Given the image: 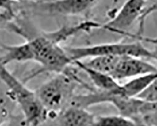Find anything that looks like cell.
<instances>
[{"instance_id":"11","label":"cell","mask_w":157,"mask_h":126,"mask_svg":"<svg viewBox=\"0 0 157 126\" xmlns=\"http://www.w3.org/2000/svg\"><path fill=\"white\" fill-rule=\"evenodd\" d=\"M122 56L106 55L89 58L87 61H83L86 65L104 73L111 75Z\"/></svg>"},{"instance_id":"12","label":"cell","mask_w":157,"mask_h":126,"mask_svg":"<svg viewBox=\"0 0 157 126\" xmlns=\"http://www.w3.org/2000/svg\"><path fill=\"white\" fill-rule=\"evenodd\" d=\"M95 125H136V124L132 119L120 114L96 117Z\"/></svg>"},{"instance_id":"1","label":"cell","mask_w":157,"mask_h":126,"mask_svg":"<svg viewBox=\"0 0 157 126\" xmlns=\"http://www.w3.org/2000/svg\"><path fill=\"white\" fill-rule=\"evenodd\" d=\"M47 81L35 90L40 102L48 112L47 120L53 119L58 113L68 107L75 95V90L81 86L89 91L94 89L82 80L72 66Z\"/></svg>"},{"instance_id":"6","label":"cell","mask_w":157,"mask_h":126,"mask_svg":"<svg viewBox=\"0 0 157 126\" xmlns=\"http://www.w3.org/2000/svg\"><path fill=\"white\" fill-rule=\"evenodd\" d=\"M145 4L146 0H126L111 19L100 24V29L123 35L139 20Z\"/></svg>"},{"instance_id":"17","label":"cell","mask_w":157,"mask_h":126,"mask_svg":"<svg viewBox=\"0 0 157 126\" xmlns=\"http://www.w3.org/2000/svg\"><path fill=\"white\" fill-rule=\"evenodd\" d=\"M123 36H126L127 37L132 38L135 40H137L141 42H144L149 43L151 44L154 45L157 47V38H151V37H143L142 35H138L136 33H132L129 32L124 33L123 34Z\"/></svg>"},{"instance_id":"5","label":"cell","mask_w":157,"mask_h":126,"mask_svg":"<svg viewBox=\"0 0 157 126\" xmlns=\"http://www.w3.org/2000/svg\"><path fill=\"white\" fill-rule=\"evenodd\" d=\"M98 0H51L25 2L23 5L38 14L62 16L84 15L97 3Z\"/></svg>"},{"instance_id":"2","label":"cell","mask_w":157,"mask_h":126,"mask_svg":"<svg viewBox=\"0 0 157 126\" xmlns=\"http://www.w3.org/2000/svg\"><path fill=\"white\" fill-rule=\"evenodd\" d=\"M0 81L6 86L8 95L20 108L26 124L37 125L47 121L48 112L40 102L35 91L30 90L24 81L18 80L1 62Z\"/></svg>"},{"instance_id":"4","label":"cell","mask_w":157,"mask_h":126,"mask_svg":"<svg viewBox=\"0 0 157 126\" xmlns=\"http://www.w3.org/2000/svg\"><path fill=\"white\" fill-rule=\"evenodd\" d=\"M64 49L73 62L106 55L130 56L157 61V53L151 51L137 40L133 42L105 43L86 46L64 47Z\"/></svg>"},{"instance_id":"15","label":"cell","mask_w":157,"mask_h":126,"mask_svg":"<svg viewBox=\"0 0 157 126\" xmlns=\"http://www.w3.org/2000/svg\"><path fill=\"white\" fill-rule=\"evenodd\" d=\"M15 5H17V0H0V10L5 13L6 18H12L15 17Z\"/></svg>"},{"instance_id":"3","label":"cell","mask_w":157,"mask_h":126,"mask_svg":"<svg viewBox=\"0 0 157 126\" xmlns=\"http://www.w3.org/2000/svg\"><path fill=\"white\" fill-rule=\"evenodd\" d=\"M31 53L32 61L37 62L41 68L29 76L26 80L45 72L59 73L73 64V61L64 47L55 41L49 32H43L26 41Z\"/></svg>"},{"instance_id":"7","label":"cell","mask_w":157,"mask_h":126,"mask_svg":"<svg viewBox=\"0 0 157 126\" xmlns=\"http://www.w3.org/2000/svg\"><path fill=\"white\" fill-rule=\"evenodd\" d=\"M155 72H157V67L152 63L143 60V58L122 56L111 76L120 81Z\"/></svg>"},{"instance_id":"16","label":"cell","mask_w":157,"mask_h":126,"mask_svg":"<svg viewBox=\"0 0 157 126\" xmlns=\"http://www.w3.org/2000/svg\"><path fill=\"white\" fill-rule=\"evenodd\" d=\"M157 11V1L155 2L153 4H152L151 6H150L148 8H145L144 10L143 14H141L138 22H139V28L138 31L136 33L138 35H142L143 30L144 29V25L145 23L146 18L153 13Z\"/></svg>"},{"instance_id":"13","label":"cell","mask_w":157,"mask_h":126,"mask_svg":"<svg viewBox=\"0 0 157 126\" xmlns=\"http://www.w3.org/2000/svg\"><path fill=\"white\" fill-rule=\"evenodd\" d=\"M15 102L8 95L7 90L3 92L0 88V125L9 121L13 104Z\"/></svg>"},{"instance_id":"14","label":"cell","mask_w":157,"mask_h":126,"mask_svg":"<svg viewBox=\"0 0 157 126\" xmlns=\"http://www.w3.org/2000/svg\"><path fill=\"white\" fill-rule=\"evenodd\" d=\"M137 97L148 102H157V78Z\"/></svg>"},{"instance_id":"8","label":"cell","mask_w":157,"mask_h":126,"mask_svg":"<svg viewBox=\"0 0 157 126\" xmlns=\"http://www.w3.org/2000/svg\"><path fill=\"white\" fill-rule=\"evenodd\" d=\"M96 117L87 108L70 105L50 122L51 124L65 126L95 125Z\"/></svg>"},{"instance_id":"18","label":"cell","mask_w":157,"mask_h":126,"mask_svg":"<svg viewBox=\"0 0 157 126\" xmlns=\"http://www.w3.org/2000/svg\"><path fill=\"white\" fill-rule=\"evenodd\" d=\"M150 106L151 108L157 110V102H149Z\"/></svg>"},{"instance_id":"10","label":"cell","mask_w":157,"mask_h":126,"mask_svg":"<svg viewBox=\"0 0 157 126\" xmlns=\"http://www.w3.org/2000/svg\"><path fill=\"white\" fill-rule=\"evenodd\" d=\"M156 78L157 72L146 74L132 78L124 84L121 85L120 93L123 96L137 97Z\"/></svg>"},{"instance_id":"9","label":"cell","mask_w":157,"mask_h":126,"mask_svg":"<svg viewBox=\"0 0 157 126\" xmlns=\"http://www.w3.org/2000/svg\"><path fill=\"white\" fill-rule=\"evenodd\" d=\"M74 65L80 70L83 71L92 81L94 88L100 90H114L118 89L121 84L111 75L95 69L86 65L82 61H75Z\"/></svg>"}]
</instances>
